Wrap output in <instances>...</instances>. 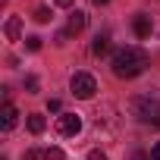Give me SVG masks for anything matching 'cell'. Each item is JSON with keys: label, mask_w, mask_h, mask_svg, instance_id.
<instances>
[{"label": "cell", "mask_w": 160, "mask_h": 160, "mask_svg": "<svg viewBox=\"0 0 160 160\" xmlns=\"http://www.w3.org/2000/svg\"><path fill=\"white\" fill-rule=\"evenodd\" d=\"M25 91H28V94L38 91V78H35V75H25Z\"/></svg>", "instance_id": "cell-14"}, {"label": "cell", "mask_w": 160, "mask_h": 160, "mask_svg": "<svg viewBox=\"0 0 160 160\" xmlns=\"http://www.w3.org/2000/svg\"><path fill=\"white\" fill-rule=\"evenodd\" d=\"M3 32H7L10 41H22V19H19V16H10L7 25H3Z\"/></svg>", "instance_id": "cell-9"}, {"label": "cell", "mask_w": 160, "mask_h": 160, "mask_svg": "<svg viewBox=\"0 0 160 160\" xmlns=\"http://www.w3.org/2000/svg\"><path fill=\"white\" fill-rule=\"evenodd\" d=\"M132 160H151V157H148V154H135Z\"/></svg>", "instance_id": "cell-21"}, {"label": "cell", "mask_w": 160, "mask_h": 160, "mask_svg": "<svg viewBox=\"0 0 160 160\" xmlns=\"http://www.w3.org/2000/svg\"><path fill=\"white\" fill-rule=\"evenodd\" d=\"M132 32H135V38H148V35L154 32V19H151L148 13H138V16L132 19Z\"/></svg>", "instance_id": "cell-6"}, {"label": "cell", "mask_w": 160, "mask_h": 160, "mask_svg": "<svg viewBox=\"0 0 160 160\" xmlns=\"http://www.w3.org/2000/svg\"><path fill=\"white\" fill-rule=\"evenodd\" d=\"M28 129H32L35 135H41V132L47 129V119H44L41 113H28Z\"/></svg>", "instance_id": "cell-11"}, {"label": "cell", "mask_w": 160, "mask_h": 160, "mask_svg": "<svg viewBox=\"0 0 160 160\" xmlns=\"http://www.w3.org/2000/svg\"><path fill=\"white\" fill-rule=\"evenodd\" d=\"M35 22H50V10L47 7H38L35 10Z\"/></svg>", "instance_id": "cell-13"}, {"label": "cell", "mask_w": 160, "mask_h": 160, "mask_svg": "<svg viewBox=\"0 0 160 160\" xmlns=\"http://www.w3.org/2000/svg\"><path fill=\"white\" fill-rule=\"evenodd\" d=\"M94 3H98V7H104V3H110V0H94Z\"/></svg>", "instance_id": "cell-22"}, {"label": "cell", "mask_w": 160, "mask_h": 160, "mask_svg": "<svg viewBox=\"0 0 160 160\" xmlns=\"http://www.w3.org/2000/svg\"><path fill=\"white\" fill-rule=\"evenodd\" d=\"M91 53H94V57H107V53H110V35H98V38L91 41Z\"/></svg>", "instance_id": "cell-10"}, {"label": "cell", "mask_w": 160, "mask_h": 160, "mask_svg": "<svg viewBox=\"0 0 160 160\" xmlns=\"http://www.w3.org/2000/svg\"><path fill=\"white\" fill-rule=\"evenodd\" d=\"M0 3H7V0H0Z\"/></svg>", "instance_id": "cell-23"}, {"label": "cell", "mask_w": 160, "mask_h": 160, "mask_svg": "<svg viewBox=\"0 0 160 160\" xmlns=\"http://www.w3.org/2000/svg\"><path fill=\"white\" fill-rule=\"evenodd\" d=\"M44 160H66V154H63L60 148H47V151H44Z\"/></svg>", "instance_id": "cell-12"}, {"label": "cell", "mask_w": 160, "mask_h": 160, "mask_svg": "<svg viewBox=\"0 0 160 160\" xmlns=\"http://www.w3.org/2000/svg\"><path fill=\"white\" fill-rule=\"evenodd\" d=\"M69 88H72V94L78 101H91L94 91H98V82H94V75H88V72H75L72 82H69Z\"/></svg>", "instance_id": "cell-4"}, {"label": "cell", "mask_w": 160, "mask_h": 160, "mask_svg": "<svg viewBox=\"0 0 160 160\" xmlns=\"http://www.w3.org/2000/svg\"><path fill=\"white\" fill-rule=\"evenodd\" d=\"M41 157H44V154H41V151H35V148H32V151H25V160H41Z\"/></svg>", "instance_id": "cell-17"}, {"label": "cell", "mask_w": 160, "mask_h": 160, "mask_svg": "<svg viewBox=\"0 0 160 160\" xmlns=\"http://www.w3.org/2000/svg\"><path fill=\"white\" fill-rule=\"evenodd\" d=\"M25 47H28V50H41V38H38V35L25 38Z\"/></svg>", "instance_id": "cell-15"}, {"label": "cell", "mask_w": 160, "mask_h": 160, "mask_svg": "<svg viewBox=\"0 0 160 160\" xmlns=\"http://www.w3.org/2000/svg\"><path fill=\"white\" fill-rule=\"evenodd\" d=\"M88 160H107V154H104V151H91V154H88Z\"/></svg>", "instance_id": "cell-18"}, {"label": "cell", "mask_w": 160, "mask_h": 160, "mask_svg": "<svg viewBox=\"0 0 160 160\" xmlns=\"http://www.w3.org/2000/svg\"><path fill=\"white\" fill-rule=\"evenodd\" d=\"M85 25H88V16H85L82 10H75V13L69 16V25H66V35H78V32H85Z\"/></svg>", "instance_id": "cell-8"}, {"label": "cell", "mask_w": 160, "mask_h": 160, "mask_svg": "<svg viewBox=\"0 0 160 160\" xmlns=\"http://www.w3.org/2000/svg\"><path fill=\"white\" fill-rule=\"evenodd\" d=\"M94 132L98 135H116L119 132V116H116V107L113 104L98 107V113H94Z\"/></svg>", "instance_id": "cell-3"}, {"label": "cell", "mask_w": 160, "mask_h": 160, "mask_svg": "<svg viewBox=\"0 0 160 160\" xmlns=\"http://www.w3.org/2000/svg\"><path fill=\"white\" fill-rule=\"evenodd\" d=\"M151 160H160V141H157V144L151 148Z\"/></svg>", "instance_id": "cell-19"}, {"label": "cell", "mask_w": 160, "mask_h": 160, "mask_svg": "<svg viewBox=\"0 0 160 160\" xmlns=\"http://www.w3.org/2000/svg\"><path fill=\"white\" fill-rule=\"evenodd\" d=\"M47 110H50V113H60V101L50 98V101H47Z\"/></svg>", "instance_id": "cell-16"}, {"label": "cell", "mask_w": 160, "mask_h": 160, "mask_svg": "<svg viewBox=\"0 0 160 160\" xmlns=\"http://www.w3.org/2000/svg\"><path fill=\"white\" fill-rule=\"evenodd\" d=\"M16 119H19V113H16V107L7 101V104H3V110H0V129H3V132H10V129L16 126Z\"/></svg>", "instance_id": "cell-7"}, {"label": "cell", "mask_w": 160, "mask_h": 160, "mask_svg": "<svg viewBox=\"0 0 160 160\" xmlns=\"http://www.w3.org/2000/svg\"><path fill=\"white\" fill-rule=\"evenodd\" d=\"M53 3H57V7H63V10H69V7L75 3V0H53Z\"/></svg>", "instance_id": "cell-20"}, {"label": "cell", "mask_w": 160, "mask_h": 160, "mask_svg": "<svg viewBox=\"0 0 160 160\" xmlns=\"http://www.w3.org/2000/svg\"><path fill=\"white\" fill-rule=\"evenodd\" d=\"M57 132L60 135H78L82 132V119H78L75 113H60L57 116Z\"/></svg>", "instance_id": "cell-5"}, {"label": "cell", "mask_w": 160, "mask_h": 160, "mask_svg": "<svg viewBox=\"0 0 160 160\" xmlns=\"http://www.w3.org/2000/svg\"><path fill=\"white\" fill-rule=\"evenodd\" d=\"M110 66H113V75H116V78H135V75L144 72L148 53L138 50V47H119V50L113 53Z\"/></svg>", "instance_id": "cell-1"}, {"label": "cell", "mask_w": 160, "mask_h": 160, "mask_svg": "<svg viewBox=\"0 0 160 160\" xmlns=\"http://www.w3.org/2000/svg\"><path fill=\"white\" fill-rule=\"evenodd\" d=\"M132 113L148 122V126H160V91H148V94H138L132 98Z\"/></svg>", "instance_id": "cell-2"}]
</instances>
